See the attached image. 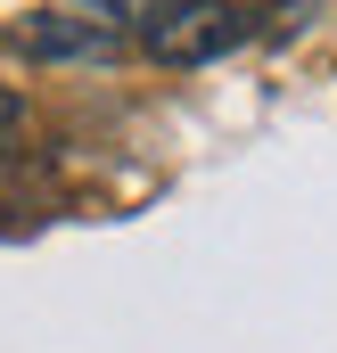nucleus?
<instances>
[{
    "label": "nucleus",
    "mask_w": 337,
    "mask_h": 353,
    "mask_svg": "<svg viewBox=\"0 0 337 353\" xmlns=\"http://www.w3.org/2000/svg\"><path fill=\"white\" fill-rule=\"evenodd\" d=\"M255 41V8L239 0H165L157 17H140V50L157 66H214Z\"/></svg>",
    "instance_id": "1"
},
{
    "label": "nucleus",
    "mask_w": 337,
    "mask_h": 353,
    "mask_svg": "<svg viewBox=\"0 0 337 353\" xmlns=\"http://www.w3.org/2000/svg\"><path fill=\"white\" fill-rule=\"evenodd\" d=\"M239 8H271V0H239Z\"/></svg>",
    "instance_id": "5"
},
{
    "label": "nucleus",
    "mask_w": 337,
    "mask_h": 353,
    "mask_svg": "<svg viewBox=\"0 0 337 353\" xmlns=\"http://www.w3.org/2000/svg\"><path fill=\"white\" fill-rule=\"evenodd\" d=\"M8 132H25V99H17V90H0V140H8Z\"/></svg>",
    "instance_id": "4"
},
{
    "label": "nucleus",
    "mask_w": 337,
    "mask_h": 353,
    "mask_svg": "<svg viewBox=\"0 0 337 353\" xmlns=\"http://www.w3.org/2000/svg\"><path fill=\"white\" fill-rule=\"evenodd\" d=\"M90 17H157V8H165V0H83Z\"/></svg>",
    "instance_id": "3"
},
{
    "label": "nucleus",
    "mask_w": 337,
    "mask_h": 353,
    "mask_svg": "<svg viewBox=\"0 0 337 353\" xmlns=\"http://www.w3.org/2000/svg\"><path fill=\"white\" fill-rule=\"evenodd\" d=\"M17 50L25 58H75V66H107L124 41L107 17H25L17 25Z\"/></svg>",
    "instance_id": "2"
}]
</instances>
